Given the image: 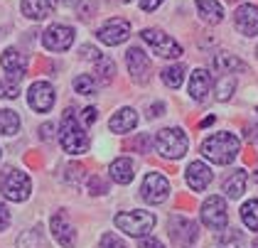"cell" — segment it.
I'll use <instances>...</instances> for the list:
<instances>
[{"mask_svg": "<svg viewBox=\"0 0 258 248\" xmlns=\"http://www.w3.org/2000/svg\"><path fill=\"white\" fill-rule=\"evenodd\" d=\"M238 150H241V143L234 133H214L209 138H204L202 143V155L207 160H212L214 165H229L236 160Z\"/></svg>", "mask_w": 258, "mask_h": 248, "instance_id": "cell-1", "label": "cell"}, {"mask_svg": "<svg viewBox=\"0 0 258 248\" xmlns=\"http://www.w3.org/2000/svg\"><path fill=\"white\" fill-rule=\"evenodd\" d=\"M59 143L64 148V153L69 155H81L86 153V148H89V138L84 133V126L79 123V118H77V113L72 108L64 113V120H61Z\"/></svg>", "mask_w": 258, "mask_h": 248, "instance_id": "cell-2", "label": "cell"}, {"mask_svg": "<svg viewBox=\"0 0 258 248\" xmlns=\"http://www.w3.org/2000/svg\"><path fill=\"white\" fill-rule=\"evenodd\" d=\"M189 148V140L182 128H162L158 135H155V150H158L162 157L167 160H179L184 157Z\"/></svg>", "mask_w": 258, "mask_h": 248, "instance_id": "cell-3", "label": "cell"}, {"mask_svg": "<svg viewBox=\"0 0 258 248\" xmlns=\"http://www.w3.org/2000/svg\"><path fill=\"white\" fill-rule=\"evenodd\" d=\"M113 224L118 226L120 231H125L128 236H136V238H143L148 236L150 231L155 229V216L150 211H123L113 219Z\"/></svg>", "mask_w": 258, "mask_h": 248, "instance_id": "cell-4", "label": "cell"}, {"mask_svg": "<svg viewBox=\"0 0 258 248\" xmlns=\"http://www.w3.org/2000/svg\"><path fill=\"white\" fill-rule=\"evenodd\" d=\"M32 192V179L25 172L10 170L3 179H0V194L10 202H25Z\"/></svg>", "mask_w": 258, "mask_h": 248, "instance_id": "cell-5", "label": "cell"}, {"mask_svg": "<svg viewBox=\"0 0 258 248\" xmlns=\"http://www.w3.org/2000/svg\"><path fill=\"white\" fill-rule=\"evenodd\" d=\"M202 224L212 231H224L229 224V214H226V202L221 197H209L202 204Z\"/></svg>", "mask_w": 258, "mask_h": 248, "instance_id": "cell-6", "label": "cell"}, {"mask_svg": "<svg viewBox=\"0 0 258 248\" xmlns=\"http://www.w3.org/2000/svg\"><path fill=\"white\" fill-rule=\"evenodd\" d=\"M140 37L153 47V52H155L158 57H165V59L182 57V47H179L170 35H165L162 30H143V35H140Z\"/></svg>", "mask_w": 258, "mask_h": 248, "instance_id": "cell-7", "label": "cell"}, {"mask_svg": "<svg viewBox=\"0 0 258 248\" xmlns=\"http://www.w3.org/2000/svg\"><path fill=\"white\" fill-rule=\"evenodd\" d=\"M140 197L148 204H162L170 197V182L160 174V172H148L140 187Z\"/></svg>", "mask_w": 258, "mask_h": 248, "instance_id": "cell-8", "label": "cell"}, {"mask_svg": "<svg viewBox=\"0 0 258 248\" xmlns=\"http://www.w3.org/2000/svg\"><path fill=\"white\" fill-rule=\"evenodd\" d=\"M128 37H131V22L123 18H111L99 27V39L108 47L123 44Z\"/></svg>", "mask_w": 258, "mask_h": 248, "instance_id": "cell-9", "label": "cell"}, {"mask_svg": "<svg viewBox=\"0 0 258 248\" xmlns=\"http://www.w3.org/2000/svg\"><path fill=\"white\" fill-rule=\"evenodd\" d=\"M42 44L49 52H67L74 44V27H69V25H52L42 35Z\"/></svg>", "mask_w": 258, "mask_h": 248, "instance_id": "cell-10", "label": "cell"}, {"mask_svg": "<svg viewBox=\"0 0 258 248\" xmlns=\"http://www.w3.org/2000/svg\"><path fill=\"white\" fill-rule=\"evenodd\" d=\"M27 101H30V108L37 111V113L52 111V106H54V89H52V84L49 81H35L27 89Z\"/></svg>", "mask_w": 258, "mask_h": 248, "instance_id": "cell-11", "label": "cell"}, {"mask_svg": "<svg viewBox=\"0 0 258 248\" xmlns=\"http://www.w3.org/2000/svg\"><path fill=\"white\" fill-rule=\"evenodd\" d=\"M125 64H128V72H131L133 81L145 84L150 79V59H148V54L140 47H131L125 52Z\"/></svg>", "mask_w": 258, "mask_h": 248, "instance_id": "cell-12", "label": "cell"}, {"mask_svg": "<svg viewBox=\"0 0 258 248\" xmlns=\"http://www.w3.org/2000/svg\"><path fill=\"white\" fill-rule=\"evenodd\" d=\"M234 22H236V30L241 35H246V37L258 35V8L251 3L238 5V10L234 13Z\"/></svg>", "mask_w": 258, "mask_h": 248, "instance_id": "cell-13", "label": "cell"}, {"mask_svg": "<svg viewBox=\"0 0 258 248\" xmlns=\"http://www.w3.org/2000/svg\"><path fill=\"white\" fill-rule=\"evenodd\" d=\"M49 229H52V236L57 238V243H59L61 248H74L77 246V231H74L72 221H69L64 214H54V216H52Z\"/></svg>", "mask_w": 258, "mask_h": 248, "instance_id": "cell-14", "label": "cell"}, {"mask_svg": "<svg viewBox=\"0 0 258 248\" xmlns=\"http://www.w3.org/2000/svg\"><path fill=\"white\" fill-rule=\"evenodd\" d=\"M170 236L177 243H195L197 241V224L184 219V216H172L170 219Z\"/></svg>", "mask_w": 258, "mask_h": 248, "instance_id": "cell-15", "label": "cell"}, {"mask_svg": "<svg viewBox=\"0 0 258 248\" xmlns=\"http://www.w3.org/2000/svg\"><path fill=\"white\" fill-rule=\"evenodd\" d=\"M0 64L5 69V79H13V81H20L22 74H25V57L15 47H8L0 57Z\"/></svg>", "mask_w": 258, "mask_h": 248, "instance_id": "cell-16", "label": "cell"}, {"mask_svg": "<svg viewBox=\"0 0 258 248\" xmlns=\"http://www.w3.org/2000/svg\"><path fill=\"white\" fill-rule=\"evenodd\" d=\"M209 182H212V170L204 165V162H192L189 167H187V184L192 187L195 192H204L209 187Z\"/></svg>", "mask_w": 258, "mask_h": 248, "instance_id": "cell-17", "label": "cell"}, {"mask_svg": "<svg viewBox=\"0 0 258 248\" xmlns=\"http://www.w3.org/2000/svg\"><path fill=\"white\" fill-rule=\"evenodd\" d=\"M136 126H138L136 108H120L118 113H113L111 120H108V128H111L113 133H131Z\"/></svg>", "mask_w": 258, "mask_h": 248, "instance_id": "cell-18", "label": "cell"}, {"mask_svg": "<svg viewBox=\"0 0 258 248\" xmlns=\"http://www.w3.org/2000/svg\"><path fill=\"white\" fill-rule=\"evenodd\" d=\"M57 10V0H22V13L30 20H44Z\"/></svg>", "mask_w": 258, "mask_h": 248, "instance_id": "cell-19", "label": "cell"}, {"mask_svg": "<svg viewBox=\"0 0 258 248\" xmlns=\"http://www.w3.org/2000/svg\"><path fill=\"white\" fill-rule=\"evenodd\" d=\"M133 170H136V167H133V160H131V157H118V160L111 162L108 174H111V179H113L116 184H131V182H133V174H136Z\"/></svg>", "mask_w": 258, "mask_h": 248, "instance_id": "cell-20", "label": "cell"}, {"mask_svg": "<svg viewBox=\"0 0 258 248\" xmlns=\"http://www.w3.org/2000/svg\"><path fill=\"white\" fill-rule=\"evenodd\" d=\"M209 89H212V77L204 69H195L192 77H189V96L195 101H204L207 94H209Z\"/></svg>", "mask_w": 258, "mask_h": 248, "instance_id": "cell-21", "label": "cell"}, {"mask_svg": "<svg viewBox=\"0 0 258 248\" xmlns=\"http://www.w3.org/2000/svg\"><path fill=\"white\" fill-rule=\"evenodd\" d=\"M212 67L219 74H231V72H246V64L236 57V54H229V52H219L212 59Z\"/></svg>", "mask_w": 258, "mask_h": 248, "instance_id": "cell-22", "label": "cell"}, {"mask_svg": "<svg viewBox=\"0 0 258 248\" xmlns=\"http://www.w3.org/2000/svg\"><path fill=\"white\" fill-rule=\"evenodd\" d=\"M246 184H248V174L246 170H234L226 179H224V192L229 199H238L243 192H246Z\"/></svg>", "mask_w": 258, "mask_h": 248, "instance_id": "cell-23", "label": "cell"}, {"mask_svg": "<svg viewBox=\"0 0 258 248\" xmlns=\"http://www.w3.org/2000/svg\"><path fill=\"white\" fill-rule=\"evenodd\" d=\"M197 10L204 22L209 25H219L224 20V8L219 5L217 0H197Z\"/></svg>", "mask_w": 258, "mask_h": 248, "instance_id": "cell-24", "label": "cell"}, {"mask_svg": "<svg viewBox=\"0 0 258 248\" xmlns=\"http://www.w3.org/2000/svg\"><path fill=\"white\" fill-rule=\"evenodd\" d=\"M241 221L251 231H258V199H251L241 207Z\"/></svg>", "mask_w": 258, "mask_h": 248, "instance_id": "cell-25", "label": "cell"}, {"mask_svg": "<svg viewBox=\"0 0 258 248\" xmlns=\"http://www.w3.org/2000/svg\"><path fill=\"white\" fill-rule=\"evenodd\" d=\"M217 248H246V236L236 229H226L221 233Z\"/></svg>", "mask_w": 258, "mask_h": 248, "instance_id": "cell-26", "label": "cell"}, {"mask_svg": "<svg viewBox=\"0 0 258 248\" xmlns=\"http://www.w3.org/2000/svg\"><path fill=\"white\" fill-rule=\"evenodd\" d=\"M20 131V118L15 111H0V135H15Z\"/></svg>", "mask_w": 258, "mask_h": 248, "instance_id": "cell-27", "label": "cell"}, {"mask_svg": "<svg viewBox=\"0 0 258 248\" xmlns=\"http://www.w3.org/2000/svg\"><path fill=\"white\" fill-rule=\"evenodd\" d=\"M182 79H184V67L182 64H172V67L162 69V81L170 89H179L182 86Z\"/></svg>", "mask_w": 258, "mask_h": 248, "instance_id": "cell-28", "label": "cell"}, {"mask_svg": "<svg viewBox=\"0 0 258 248\" xmlns=\"http://www.w3.org/2000/svg\"><path fill=\"white\" fill-rule=\"evenodd\" d=\"M96 74H99L101 84H111L116 77V64L111 57H99L96 59Z\"/></svg>", "mask_w": 258, "mask_h": 248, "instance_id": "cell-29", "label": "cell"}, {"mask_svg": "<svg viewBox=\"0 0 258 248\" xmlns=\"http://www.w3.org/2000/svg\"><path fill=\"white\" fill-rule=\"evenodd\" d=\"M18 248H47V241H44V233H42L40 229L22 233V236H20V241H18Z\"/></svg>", "mask_w": 258, "mask_h": 248, "instance_id": "cell-30", "label": "cell"}, {"mask_svg": "<svg viewBox=\"0 0 258 248\" xmlns=\"http://www.w3.org/2000/svg\"><path fill=\"white\" fill-rule=\"evenodd\" d=\"M234 89H236V79L234 77H221L217 84V101H229L231 94H234Z\"/></svg>", "mask_w": 258, "mask_h": 248, "instance_id": "cell-31", "label": "cell"}, {"mask_svg": "<svg viewBox=\"0 0 258 248\" xmlns=\"http://www.w3.org/2000/svg\"><path fill=\"white\" fill-rule=\"evenodd\" d=\"M74 91L81 96H94L96 94V81L89 77V74H79L74 79Z\"/></svg>", "mask_w": 258, "mask_h": 248, "instance_id": "cell-32", "label": "cell"}, {"mask_svg": "<svg viewBox=\"0 0 258 248\" xmlns=\"http://www.w3.org/2000/svg\"><path fill=\"white\" fill-rule=\"evenodd\" d=\"M18 96H20V86H18V81H13V79L0 81V98H18Z\"/></svg>", "mask_w": 258, "mask_h": 248, "instance_id": "cell-33", "label": "cell"}, {"mask_svg": "<svg viewBox=\"0 0 258 248\" xmlns=\"http://www.w3.org/2000/svg\"><path fill=\"white\" fill-rule=\"evenodd\" d=\"M101 248H125V243L120 241L116 233H103V238H101Z\"/></svg>", "mask_w": 258, "mask_h": 248, "instance_id": "cell-34", "label": "cell"}, {"mask_svg": "<svg viewBox=\"0 0 258 248\" xmlns=\"http://www.w3.org/2000/svg\"><path fill=\"white\" fill-rule=\"evenodd\" d=\"M89 190H91V194H106L108 187H106V182H101V177L94 174V177L89 179Z\"/></svg>", "mask_w": 258, "mask_h": 248, "instance_id": "cell-35", "label": "cell"}, {"mask_svg": "<svg viewBox=\"0 0 258 248\" xmlns=\"http://www.w3.org/2000/svg\"><path fill=\"white\" fill-rule=\"evenodd\" d=\"M138 248H165V246H162V241H158V238L145 236V238H140V246Z\"/></svg>", "mask_w": 258, "mask_h": 248, "instance_id": "cell-36", "label": "cell"}, {"mask_svg": "<svg viewBox=\"0 0 258 248\" xmlns=\"http://www.w3.org/2000/svg\"><path fill=\"white\" fill-rule=\"evenodd\" d=\"M81 54H84L86 59H94V61L101 57V52L96 49V47H91V44H84V47H81Z\"/></svg>", "mask_w": 258, "mask_h": 248, "instance_id": "cell-37", "label": "cell"}, {"mask_svg": "<svg viewBox=\"0 0 258 248\" xmlns=\"http://www.w3.org/2000/svg\"><path fill=\"white\" fill-rule=\"evenodd\" d=\"M10 226V211L5 209V204H0V231H5Z\"/></svg>", "mask_w": 258, "mask_h": 248, "instance_id": "cell-38", "label": "cell"}, {"mask_svg": "<svg viewBox=\"0 0 258 248\" xmlns=\"http://www.w3.org/2000/svg\"><path fill=\"white\" fill-rule=\"evenodd\" d=\"M96 118H99V113H96V108H94V106H91V108H84V113H81V120H84L86 126H89V123H94Z\"/></svg>", "mask_w": 258, "mask_h": 248, "instance_id": "cell-39", "label": "cell"}, {"mask_svg": "<svg viewBox=\"0 0 258 248\" xmlns=\"http://www.w3.org/2000/svg\"><path fill=\"white\" fill-rule=\"evenodd\" d=\"M160 3H162V0H140V8H143L145 13H153V10L160 8Z\"/></svg>", "mask_w": 258, "mask_h": 248, "instance_id": "cell-40", "label": "cell"}, {"mask_svg": "<svg viewBox=\"0 0 258 248\" xmlns=\"http://www.w3.org/2000/svg\"><path fill=\"white\" fill-rule=\"evenodd\" d=\"M52 131H54V126H52V123H44V126L40 128V138L49 140V138H52Z\"/></svg>", "mask_w": 258, "mask_h": 248, "instance_id": "cell-41", "label": "cell"}, {"mask_svg": "<svg viewBox=\"0 0 258 248\" xmlns=\"http://www.w3.org/2000/svg\"><path fill=\"white\" fill-rule=\"evenodd\" d=\"M136 148H140V150H145L148 148V135H140V138H136V143H133Z\"/></svg>", "mask_w": 258, "mask_h": 248, "instance_id": "cell-42", "label": "cell"}, {"mask_svg": "<svg viewBox=\"0 0 258 248\" xmlns=\"http://www.w3.org/2000/svg\"><path fill=\"white\" fill-rule=\"evenodd\" d=\"M162 111H165V106H162V103H155V106L150 108V118H155V115H160Z\"/></svg>", "mask_w": 258, "mask_h": 248, "instance_id": "cell-43", "label": "cell"}, {"mask_svg": "<svg viewBox=\"0 0 258 248\" xmlns=\"http://www.w3.org/2000/svg\"><path fill=\"white\" fill-rule=\"evenodd\" d=\"M212 123H214V115H209V118H204V120H202V126H212Z\"/></svg>", "mask_w": 258, "mask_h": 248, "instance_id": "cell-44", "label": "cell"}, {"mask_svg": "<svg viewBox=\"0 0 258 248\" xmlns=\"http://www.w3.org/2000/svg\"><path fill=\"white\" fill-rule=\"evenodd\" d=\"M123 3H131V0H123Z\"/></svg>", "mask_w": 258, "mask_h": 248, "instance_id": "cell-45", "label": "cell"}, {"mask_svg": "<svg viewBox=\"0 0 258 248\" xmlns=\"http://www.w3.org/2000/svg\"><path fill=\"white\" fill-rule=\"evenodd\" d=\"M0 155H3V150H0Z\"/></svg>", "mask_w": 258, "mask_h": 248, "instance_id": "cell-46", "label": "cell"}, {"mask_svg": "<svg viewBox=\"0 0 258 248\" xmlns=\"http://www.w3.org/2000/svg\"><path fill=\"white\" fill-rule=\"evenodd\" d=\"M256 179H258V174H256Z\"/></svg>", "mask_w": 258, "mask_h": 248, "instance_id": "cell-47", "label": "cell"}]
</instances>
